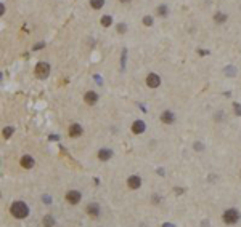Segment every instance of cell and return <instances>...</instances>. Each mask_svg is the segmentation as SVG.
I'll list each match as a JSON object with an SVG mask.
<instances>
[{
    "label": "cell",
    "mask_w": 241,
    "mask_h": 227,
    "mask_svg": "<svg viewBox=\"0 0 241 227\" xmlns=\"http://www.w3.org/2000/svg\"><path fill=\"white\" fill-rule=\"evenodd\" d=\"M143 24L145 26H153V18H151V16H145V18H143Z\"/></svg>",
    "instance_id": "obj_20"
},
{
    "label": "cell",
    "mask_w": 241,
    "mask_h": 227,
    "mask_svg": "<svg viewBox=\"0 0 241 227\" xmlns=\"http://www.w3.org/2000/svg\"><path fill=\"white\" fill-rule=\"evenodd\" d=\"M84 101H85L88 106H93V104L98 101V94L95 93V91H87L85 96H84Z\"/></svg>",
    "instance_id": "obj_9"
},
{
    "label": "cell",
    "mask_w": 241,
    "mask_h": 227,
    "mask_svg": "<svg viewBox=\"0 0 241 227\" xmlns=\"http://www.w3.org/2000/svg\"><path fill=\"white\" fill-rule=\"evenodd\" d=\"M85 211H87V214H88L90 218H97L98 214H100V206H98V203H88L87 208H85Z\"/></svg>",
    "instance_id": "obj_7"
},
{
    "label": "cell",
    "mask_w": 241,
    "mask_h": 227,
    "mask_svg": "<svg viewBox=\"0 0 241 227\" xmlns=\"http://www.w3.org/2000/svg\"><path fill=\"white\" fill-rule=\"evenodd\" d=\"M105 5V0H90V7L93 10H100Z\"/></svg>",
    "instance_id": "obj_15"
},
{
    "label": "cell",
    "mask_w": 241,
    "mask_h": 227,
    "mask_svg": "<svg viewBox=\"0 0 241 227\" xmlns=\"http://www.w3.org/2000/svg\"><path fill=\"white\" fill-rule=\"evenodd\" d=\"M81 198H82V195H81V192H77V190H69L68 194H66V200H68V203H71V205H77V203L81 202Z\"/></svg>",
    "instance_id": "obj_4"
},
{
    "label": "cell",
    "mask_w": 241,
    "mask_h": 227,
    "mask_svg": "<svg viewBox=\"0 0 241 227\" xmlns=\"http://www.w3.org/2000/svg\"><path fill=\"white\" fill-rule=\"evenodd\" d=\"M82 133H84V130H82V127L79 123H72L69 127V136L71 138H77V136H81Z\"/></svg>",
    "instance_id": "obj_8"
},
{
    "label": "cell",
    "mask_w": 241,
    "mask_h": 227,
    "mask_svg": "<svg viewBox=\"0 0 241 227\" xmlns=\"http://www.w3.org/2000/svg\"><path fill=\"white\" fill-rule=\"evenodd\" d=\"M174 120H175V115H174V112L170 110H164L161 113V122L164 123H174Z\"/></svg>",
    "instance_id": "obj_12"
},
{
    "label": "cell",
    "mask_w": 241,
    "mask_h": 227,
    "mask_svg": "<svg viewBox=\"0 0 241 227\" xmlns=\"http://www.w3.org/2000/svg\"><path fill=\"white\" fill-rule=\"evenodd\" d=\"M215 21H217V22H225V21H227V15L217 13V15H215Z\"/></svg>",
    "instance_id": "obj_17"
},
{
    "label": "cell",
    "mask_w": 241,
    "mask_h": 227,
    "mask_svg": "<svg viewBox=\"0 0 241 227\" xmlns=\"http://www.w3.org/2000/svg\"><path fill=\"white\" fill-rule=\"evenodd\" d=\"M146 85L150 88H158L161 85V78L158 74H150V75L146 77Z\"/></svg>",
    "instance_id": "obj_6"
},
{
    "label": "cell",
    "mask_w": 241,
    "mask_h": 227,
    "mask_svg": "<svg viewBox=\"0 0 241 227\" xmlns=\"http://www.w3.org/2000/svg\"><path fill=\"white\" fill-rule=\"evenodd\" d=\"M48 74H50V66H48V62L40 61V62H39V64L36 66V75H37L39 78H47Z\"/></svg>",
    "instance_id": "obj_3"
},
{
    "label": "cell",
    "mask_w": 241,
    "mask_h": 227,
    "mask_svg": "<svg viewBox=\"0 0 241 227\" xmlns=\"http://www.w3.org/2000/svg\"><path fill=\"white\" fill-rule=\"evenodd\" d=\"M10 213L16 219H24L29 214V208H27L24 202H13L12 206H10Z\"/></svg>",
    "instance_id": "obj_1"
},
{
    "label": "cell",
    "mask_w": 241,
    "mask_h": 227,
    "mask_svg": "<svg viewBox=\"0 0 241 227\" xmlns=\"http://www.w3.org/2000/svg\"><path fill=\"white\" fill-rule=\"evenodd\" d=\"M111 157H113V150H111V149H100V150H98V158H100L102 162L109 160Z\"/></svg>",
    "instance_id": "obj_13"
},
{
    "label": "cell",
    "mask_w": 241,
    "mask_h": 227,
    "mask_svg": "<svg viewBox=\"0 0 241 227\" xmlns=\"http://www.w3.org/2000/svg\"><path fill=\"white\" fill-rule=\"evenodd\" d=\"M158 15L159 16H166L167 15V7H164V5H162V7H158Z\"/></svg>",
    "instance_id": "obj_19"
},
{
    "label": "cell",
    "mask_w": 241,
    "mask_h": 227,
    "mask_svg": "<svg viewBox=\"0 0 241 227\" xmlns=\"http://www.w3.org/2000/svg\"><path fill=\"white\" fill-rule=\"evenodd\" d=\"M42 224H43V227H53V225H55V219H53V216H50V214L43 216Z\"/></svg>",
    "instance_id": "obj_14"
},
{
    "label": "cell",
    "mask_w": 241,
    "mask_h": 227,
    "mask_svg": "<svg viewBox=\"0 0 241 227\" xmlns=\"http://www.w3.org/2000/svg\"><path fill=\"white\" fill-rule=\"evenodd\" d=\"M12 133H13V128H12V127L5 128V130H3V138H5V139H8L10 136H12Z\"/></svg>",
    "instance_id": "obj_18"
},
{
    "label": "cell",
    "mask_w": 241,
    "mask_h": 227,
    "mask_svg": "<svg viewBox=\"0 0 241 227\" xmlns=\"http://www.w3.org/2000/svg\"><path fill=\"white\" fill-rule=\"evenodd\" d=\"M222 219H223V222H225V224H230V225L236 224L238 221H239V211H238V209L230 208V209H227V211H223Z\"/></svg>",
    "instance_id": "obj_2"
},
{
    "label": "cell",
    "mask_w": 241,
    "mask_h": 227,
    "mask_svg": "<svg viewBox=\"0 0 241 227\" xmlns=\"http://www.w3.org/2000/svg\"><path fill=\"white\" fill-rule=\"evenodd\" d=\"M121 2H129V0H121Z\"/></svg>",
    "instance_id": "obj_24"
},
{
    "label": "cell",
    "mask_w": 241,
    "mask_h": 227,
    "mask_svg": "<svg viewBox=\"0 0 241 227\" xmlns=\"http://www.w3.org/2000/svg\"><path fill=\"white\" fill-rule=\"evenodd\" d=\"M127 186L130 187L132 190H137L138 187L142 186V179H140V176H137V174L129 176V179H127Z\"/></svg>",
    "instance_id": "obj_5"
},
{
    "label": "cell",
    "mask_w": 241,
    "mask_h": 227,
    "mask_svg": "<svg viewBox=\"0 0 241 227\" xmlns=\"http://www.w3.org/2000/svg\"><path fill=\"white\" fill-rule=\"evenodd\" d=\"M126 29H127V27H126V24H122V22L117 26V32H126Z\"/></svg>",
    "instance_id": "obj_21"
},
{
    "label": "cell",
    "mask_w": 241,
    "mask_h": 227,
    "mask_svg": "<svg viewBox=\"0 0 241 227\" xmlns=\"http://www.w3.org/2000/svg\"><path fill=\"white\" fill-rule=\"evenodd\" d=\"M233 107H235V112H236V115H241V106L233 104Z\"/></svg>",
    "instance_id": "obj_22"
},
{
    "label": "cell",
    "mask_w": 241,
    "mask_h": 227,
    "mask_svg": "<svg viewBox=\"0 0 241 227\" xmlns=\"http://www.w3.org/2000/svg\"><path fill=\"white\" fill-rule=\"evenodd\" d=\"M42 47H45V43H39V45H36V47L32 48V50H40Z\"/></svg>",
    "instance_id": "obj_23"
},
{
    "label": "cell",
    "mask_w": 241,
    "mask_h": 227,
    "mask_svg": "<svg viewBox=\"0 0 241 227\" xmlns=\"http://www.w3.org/2000/svg\"><path fill=\"white\" fill-rule=\"evenodd\" d=\"M111 22H113V18H111L109 15H105L103 18H102V26H103V27H109Z\"/></svg>",
    "instance_id": "obj_16"
},
{
    "label": "cell",
    "mask_w": 241,
    "mask_h": 227,
    "mask_svg": "<svg viewBox=\"0 0 241 227\" xmlns=\"http://www.w3.org/2000/svg\"><path fill=\"white\" fill-rule=\"evenodd\" d=\"M34 158H32L31 155H23V158H21V166L23 168H26V169H29V168H32L34 166Z\"/></svg>",
    "instance_id": "obj_11"
},
{
    "label": "cell",
    "mask_w": 241,
    "mask_h": 227,
    "mask_svg": "<svg viewBox=\"0 0 241 227\" xmlns=\"http://www.w3.org/2000/svg\"><path fill=\"white\" fill-rule=\"evenodd\" d=\"M132 131L135 133V134L143 133L145 131V122L143 120H135V122L132 123Z\"/></svg>",
    "instance_id": "obj_10"
}]
</instances>
